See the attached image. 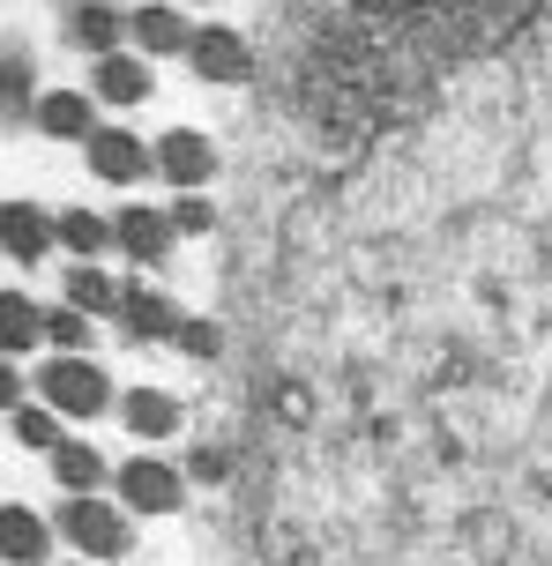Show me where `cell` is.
I'll return each instance as SVG.
<instances>
[{"label":"cell","mask_w":552,"mask_h":566,"mask_svg":"<svg viewBox=\"0 0 552 566\" xmlns=\"http://www.w3.org/2000/svg\"><path fill=\"white\" fill-rule=\"evenodd\" d=\"M173 224H179V231H195V239H202V231L217 224V209H209L202 195H179V201H173Z\"/></svg>","instance_id":"603a6c76"},{"label":"cell","mask_w":552,"mask_h":566,"mask_svg":"<svg viewBox=\"0 0 552 566\" xmlns=\"http://www.w3.org/2000/svg\"><path fill=\"white\" fill-rule=\"evenodd\" d=\"M60 537L75 544L83 559H127V552H135L127 507H113V500H67V507H60Z\"/></svg>","instance_id":"6da1fadb"},{"label":"cell","mask_w":552,"mask_h":566,"mask_svg":"<svg viewBox=\"0 0 552 566\" xmlns=\"http://www.w3.org/2000/svg\"><path fill=\"white\" fill-rule=\"evenodd\" d=\"M0 90H8V113H38V105H30V60H23V53H8V67H0Z\"/></svg>","instance_id":"7402d4cb"},{"label":"cell","mask_w":552,"mask_h":566,"mask_svg":"<svg viewBox=\"0 0 552 566\" xmlns=\"http://www.w3.org/2000/svg\"><path fill=\"white\" fill-rule=\"evenodd\" d=\"M187 67H195L202 83H247V75H254V53H247V38H239V30L209 23V30H195V53H187Z\"/></svg>","instance_id":"52a82bcc"},{"label":"cell","mask_w":552,"mask_h":566,"mask_svg":"<svg viewBox=\"0 0 552 566\" xmlns=\"http://www.w3.org/2000/svg\"><path fill=\"white\" fill-rule=\"evenodd\" d=\"M90 105H97L90 90H45L30 119H38V135H53V142H90V135H97V119H90Z\"/></svg>","instance_id":"8fae6325"},{"label":"cell","mask_w":552,"mask_h":566,"mask_svg":"<svg viewBox=\"0 0 552 566\" xmlns=\"http://www.w3.org/2000/svg\"><path fill=\"white\" fill-rule=\"evenodd\" d=\"M90 97H97V105H143L149 97V60L143 53H105L97 75H90Z\"/></svg>","instance_id":"7c38bea8"},{"label":"cell","mask_w":552,"mask_h":566,"mask_svg":"<svg viewBox=\"0 0 552 566\" xmlns=\"http://www.w3.org/2000/svg\"><path fill=\"white\" fill-rule=\"evenodd\" d=\"M60 247L75 261H97L105 247H119V231L105 224V217H90V209H67V217H60Z\"/></svg>","instance_id":"d6986e66"},{"label":"cell","mask_w":552,"mask_h":566,"mask_svg":"<svg viewBox=\"0 0 552 566\" xmlns=\"http://www.w3.org/2000/svg\"><path fill=\"white\" fill-rule=\"evenodd\" d=\"M119 328L135 343H157V336H179L187 321H179V306L165 298V291H143V283H127V306H119Z\"/></svg>","instance_id":"4fadbf2b"},{"label":"cell","mask_w":552,"mask_h":566,"mask_svg":"<svg viewBox=\"0 0 552 566\" xmlns=\"http://www.w3.org/2000/svg\"><path fill=\"white\" fill-rule=\"evenodd\" d=\"M119 418H127L135 440H173L179 432V402L165 396V388H135V396L119 402Z\"/></svg>","instance_id":"9a60e30c"},{"label":"cell","mask_w":552,"mask_h":566,"mask_svg":"<svg viewBox=\"0 0 552 566\" xmlns=\"http://www.w3.org/2000/svg\"><path fill=\"white\" fill-rule=\"evenodd\" d=\"M157 171L173 179L179 195H195V187H202L209 171H217V142H209V135H195V127H173V135L157 142Z\"/></svg>","instance_id":"ba28073f"},{"label":"cell","mask_w":552,"mask_h":566,"mask_svg":"<svg viewBox=\"0 0 552 566\" xmlns=\"http://www.w3.org/2000/svg\"><path fill=\"white\" fill-rule=\"evenodd\" d=\"M0 552H8V566H45L53 530H45L30 507H8V514H0Z\"/></svg>","instance_id":"5bb4252c"},{"label":"cell","mask_w":552,"mask_h":566,"mask_svg":"<svg viewBox=\"0 0 552 566\" xmlns=\"http://www.w3.org/2000/svg\"><path fill=\"white\" fill-rule=\"evenodd\" d=\"M67 306L90 313V321H97V313H119L127 306V283H113L105 269H90V261H75V269H67Z\"/></svg>","instance_id":"2e32d148"},{"label":"cell","mask_w":552,"mask_h":566,"mask_svg":"<svg viewBox=\"0 0 552 566\" xmlns=\"http://www.w3.org/2000/svg\"><path fill=\"white\" fill-rule=\"evenodd\" d=\"M135 53H195V23L179 15L173 0H143L135 8Z\"/></svg>","instance_id":"30bf717a"},{"label":"cell","mask_w":552,"mask_h":566,"mask_svg":"<svg viewBox=\"0 0 552 566\" xmlns=\"http://www.w3.org/2000/svg\"><path fill=\"white\" fill-rule=\"evenodd\" d=\"M135 8H143V0H135Z\"/></svg>","instance_id":"d4e9b609"},{"label":"cell","mask_w":552,"mask_h":566,"mask_svg":"<svg viewBox=\"0 0 552 566\" xmlns=\"http://www.w3.org/2000/svg\"><path fill=\"white\" fill-rule=\"evenodd\" d=\"M8 424H15V440L38 454H60L67 440H60V410L53 402H23V410H8Z\"/></svg>","instance_id":"ffe728a7"},{"label":"cell","mask_w":552,"mask_h":566,"mask_svg":"<svg viewBox=\"0 0 552 566\" xmlns=\"http://www.w3.org/2000/svg\"><path fill=\"white\" fill-rule=\"evenodd\" d=\"M38 396L53 402L60 418H97L113 402V380L90 366V358H53V366L38 373Z\"/></svg>","instance_id":"7a4b0ae2"},{"label":"cell","mask_w":552,"mask_h":566,"mask_svg":"<svg viewBox=\"0 0 552 566\" xmlns=\"http://www.w3.org/2000/svg\"><path fill=\"white\" fill-rule=\"evenodd\" d=\"M113 492L127 514H179L187 500V478H179L173 462H157V454H135L127 470H113Z\"/></svg>","instance_id":"3957f363"},{"label":"cell","mask_w":552,"mask_h":566,"mask_svg":"<svg viewBox=\"0 0 552 566\" xmlns=\"http://www.w3.org/2000/svg\"><path fill=\"white\" fill-rule=\"evenodd\" d=\"M83 149H90V171H97L105 187H135V179L157 171V142H135L127 127H97Z\"/></svg>","instance_id":"277c9868"},{"label":"cell","mask_w":552,"mask_h":566,"mask_svg":"<svg viewBox=\"0 0 552 566\" xmlns=\"http://www.w3.org/2000/svg\"><path fill=\"white\" fill-rule=\"evenodd\" d=\"M119 254L127 261H143V269H165V254H173V239H179V224H173V209H119Z\"/></svg>","instance_id":"8992f818"},{"label":"cell","mask_w":552,"mask_h":566,"mask_svg":"<svg viewBox=\"0 0 552 566\" xmlns=\"http://www.w3.org/2000/svg\"><path fill=\"white\" fill-rule=\"evenodd\" d=\"M0 239H8V261L38 269V261L53 254V239H60V217H45L38 201H8V217H0Z\"/></svg>","instance_id":"9c48e42d"},{"label":"cell","mask_w":552,"mask_h":566,"mask_svg":"<svg viewBox=\"0 0 552 566\" xmlns=\"http://www.w3.org/2000/svg\"><path fill=\"white\" fill-rule=\"evenodd\" d=\"M53 478L67 500H97V484H105V454L83 448V440H67V448L53 454Z\"/></svg>","instance_id":"e0dca14e"},{"label":"cell","mask_w":552,"mask_h":566,"mask_svg":"<svg viewBox=\"0 0 552 566\" xmlns=\"http://www.w3.org/2000/svg\"><path fill=\"white\" fill-rule=\"evenodd\" d=\"M45 343H60V358H83V343H90V313L53 306V313H45Z\"/></svg>","instance_id":"44dd1931"},{"label":"cell","mask_w":552,"mask_h":566,"mask_svg":"<svg viewBox=\"0 0 552 566\" xmlns=\"http://www.w3.org/2000/svg\"><path fill=\"white\" fill-rule=\"evenodd\" d=\"M67 38L83 45V53H127L135 45V8H113V0H75L67 8Z\"/></svg>","instance_id":"5b68a950"},{"label":"cell","mask_w":552,"mask_h":566,"mask_svg":"<svg viewBox=\"0 0 552 566\" xmlns=\"http://www.w3.org/2000/svg\"><path fill=\"white\" fill-rule=\"evenodd\" d=\"M0 343H8V358H15V350H38V343H45V313L30 306L23 291H8V298H0Z\"/></svg>","instance_id":"ac0fdd59"},{"label":"cell","mask_w":552,"mask_h":566,"mask_svg":"<svg viewBox=\"0 0 552 566\" xmlns=\"http://www.w3.org/2000/svg\"><path fill=\"white\" fill-rule=\"evenodd\" d=\"M179 350H187V358H217V321H187V328H179Z\"/></svg>","instance_id":"cb8c5ba5"}]
</instances>
